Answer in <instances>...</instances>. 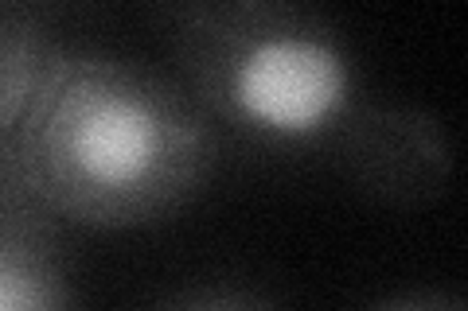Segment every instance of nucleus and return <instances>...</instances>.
<instances>
[{
    "label": "nucleus",
    "mask_w": 468,
    "mask_h": 311,
    "mask_svg": "<svg viewBox=\"0 0 468 311\" xmlns=\"http://www.w3.org/2000/svg\"><path fill=\"white\" fill-rule=\"evenodd\" d=\"M153 311H282V307L239 285H196L160 300Z\"/></svg>",
    "instance_id": "nucleus-6"
},
{
    "label": "nucleus",
    "mask_w": 468,
    "mask_h": 311,
    "mask_svg": "<svg viewBox=\"0 0 468 311\" xmlns=\"http://www.w3.org/2000/svg\"><path fill=\"white\" fill-rule=\"evenodd\" d=\"M218 168V129L172 70L51 39L0 140V175L67 226L137 230L192 206Z\"/></svg>",
    "instance_id": "nucleus-1"
},
{
    "label": "nucleus",
    "mask_w": 468,
    "mask_h": 311,
    "mask_svg": "<svg viewBox=\"0 0 468 311\" xmlns=\"http://www.w3.org/2000/svg\"><path fill=\"white\" fill-rule=\"evenodd\" d=\"M332 168L375 202L418 211L445 195L452 144L441 117L426 106L371 98L335 148Z\"/></svg>",
    "instance_id": "nucleus-3"
},
{
    "label": "nucleus",
    "mask_w": 468,
    "mask_h": 311,
    "mask_svg": "<svg viewBox=\"0 0 468 311\" xmlns=\"http://www.w3.org/2000/svg\"><path fill=\"white\" fill-rule=\"evenodd\" d=\"M367 311H468L457 292H441V288H418V292H402L390 300H378Z\"/></svg>",
    "instance_id": "nucleus-7"
},
{
    "label": "nucleus",
    "mask_w": 468,
    "mask_h": 311,
    "mask_svg": "<svg viewBox=\"0 0 468 311\" xmlns=\"http://www.w3.org/2000/svg\"><path fill=\"white\" fill-rule=\"evenodd\" d=\"M51 39V8L0 0V140L16 125Z\"/></svg>",
    "instance_id": "nucleus-5"
},
{
    "label": "nucleus",
    "mask_w": 468,
    "mask_h": 311,
    "mask_svg": "<svg viewBox=\"0 0 468 311\" xmlns=\"http://www.w3.org/2000/svg\"><path fill=\"white\" fill-rule=\"evenodd\" d=\"M172 74L215 129L273 152L320 156L371 101L344 27L289 0H187L156 12Z\"/></svg>",
    "instance_id": "nucleus-2"
},
{
    "label": "nucleus",
    "mask_w": 468,
    "mask_h": 311,
    "mask_svg": "<svg viewBox=\"0 0 468 311\" xmlns=\"http://www.w3.org/2000/svg\"><path fill=\"white\" fill-rule=\"evenodd\" d=\"M0 311H79L67 222L0 175Z\"/></svg>",
    "instance_id": "nucleus-4"
}]
</instances>
